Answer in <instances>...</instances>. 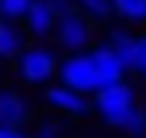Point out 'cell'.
<instances>
[{
	"label": "cell",
	"instance_id": "1",
	"mask_svg": "<svg viewBox=\"0 0 146 138\" xmlns=\"http://www.w3.org/2000/svg\"><path fill=\"white\" fill-rule=\"evenodd\" d=\"M92 111H96V119H100L104 127H111V131H119V123H123V115L131 108H139V92H135V85L131 81H115V85H104V88H96L92 96Z\"/></svg>",
	"mask_w": 146,
	"mask_h": 138
},
{
	"label": "cell",
	"instance_id": "2",
	"mask_svg": "<svg viewBox=\"0 0 146 138\" xmlns=\"http://www.w3.org/2000/svg\"><path fill=\"white\" fill-rule=\"evenodd\" d=\"M12 65H15V77H19L23 85H42L46 88L58 77V54H54L50 46H42V42H27Z\"/></svg>",
	"mask_w": 146,
	"mask_h": 138
},
{
	"label": "cell",
	"instance_id": "3",
	"mask_svg": "<svg viewBox=\"0 0 146 138\" xmlns=\"http://www.w3.org/2000/svg\"><path fill=\"white\" fill-rule=\"evenodd\" d=\"M50 38L58 42L62 54H81V50H88V46H92V23H88L85 15L73 8V12L58 15V23H54Z\"/></svg>",
	"mask_w": 146,
	"mask_h": 138
},
{
	"label": "cell",
	"instance_id": "4",
	"mask_svg": "<svg viewBox=\"0 0 146 138\" xmlns=\"http://www.w3.org/2000/svg\"><path fill=\"white\" fill-rule=\"evenodd\" d=\"M58 77H62V85H66V88L85 92V96H92L96 88H100L88 50H81V54H62V61H58Z\"/></svg>",
	"mask_w": 146,
	"mask_h": 138
},
{
	"label": "cell",
	"instance_id": "5",
	"mask_svg": "<svg viewBox=\"0 0 146 138\" xmlns=\"http://www.w3.org/2000/svg\"><path fill=\"white\" fill-rule=\"evenodd\" d=\"M42 104L54 111V115H66V119H85V115H92V100H88L85 92L66 88V85H46Z\"/></svg>",
	"mask_w": 146,
	"mask_h": 138
},
{
	"label": "cell",
	"instance_id": "6",
	"mask_svg": "<svg viewBox=\"0 0 146 138\" xmlns=\"http://www.w3.org/2000/svg\"><path fill=\"white\" fill-rule=\"evenodd\" d=\"M54 23H58V12H54L50 0H31V8H27V15L19 19V27H23L27 38H50Z\"/></svg>",
	"mask_w": 146,
	"mask_h": 138
},
{
	"label": "cell",
	"instance_id": "7",
	"mask_svg": "<svg viewBox=\"0 0 146 138\" xmlns=\"http://www.w3.org/2000/svg\"><path fill=\"white\" fill-rule=\"evenodd\" d=\"M31 104L15 88H0V127H27Z\"/></svg>",
	"mask_w": 146,
	"mask_h": 138
},
{
	"label": "cell",
	"instance_id": "8",
	"mask_svg": "<svg viewBox=\"0 0 146 138\" xmlns=\"http://www.w3.org/2000/svg\"><path fill=\"white\" fill-rule=\"evenodd\" d=\"M88 58H92V69H96L100 88H104V85H115V81H123V77H127L123 65H119V58L108 50V46H88Z\"/></svg>",
	"mask_w": 146,
	"mask_h": 138
},
{
	"label": "cell",
	"instance_id": "9",
	"mask_svg": "<svg viewBox=\"0 0 146 138\" xmlns=\"http://www.w3.org/2000/svg\"><path fill=\"white\" fill-rule=\"evenodd\" d=\"M23 46H27L23 27H19V23H4V19H0V61H15Z\"/></svg>",
	"mask_w": 146,
	"mask_h": 138
},
{
	"label": "cell",
	"instance_id": "10",
	"mask_svg": "<svg viewBox=\"0 0 146 138\" xmlns=\"http://www.w3.org/2000/svg\"><path fill=\"white\" fill-rule=\"evenodd\" d=\"M111 19L123 27H146V0H111Z\"/></svg>",
	"mask_w": 146,
	"mask_h": 138
},
{
	"label": "cell",
	"instance_id": "11",
	"mask_svg": "<svg viewBox=\"0 0 146 138\" xmlns=\"http://www.w3.org/2000/svg\"><path fill=\"white\" fill-rule=\"evenodd\" d=\"M73 8H77V12L92 23V27L111 19V0H73Z\"/></svg>",
	"mask_w": 146,
	"mask_h": 138
},
{
	"label": "cell",
	"instance_id": "12",
	"mask_svg": "<svg viewBox=\"0 0 146 138\" xmlns=\"http://www.w3.org/2000/svg\"><path fill=\"white\" fill-rule=\"evenodd\" d=\"M119 131H123V138H146V111H142V104H139V108H131V111L123 115Z\"/></svg>",
	"mask_w": 146,
	"mask_h": 138
},
{
	"label": "cell",
	"instance_id": "13",
	"mask_svg": "<svg viewBox=\"0 0 146 138\" xmlns=\"http://www.w3.org/2000/svg\"><path fill=\"white\" fill-rule=\"evenodd\" d=\"M31 138H66V127H62L58 115H46V119L35 123V134H31Z\"/></svg>",
	"mask_w": 146,
	"mask_h": 138
},
{
	"label": "cell",
	"instance_id": "14",
	"mask_svg": "<svg viewBox=\"0 0 146 138\" xmlns=\"http://www.w3.org/2000/svg\"><path fill=\"white\" fill-rule=\"evenodd\" d=\"M31 0H0V19L4 23H19L23 15H27Z\"/></svg>",
	"mask_w": 146,
	"mask_h": 138
},
{
	"label": "cell",
	"instance_id": "15",
	"mask_svg": "<svg viewBox=\"0 0 146 138\" xmlns=\"http://www.w3.org/2000/svg\"><path fill=\"white\" fill-rule=\"evenodd\" d=\"M135 73L146 81V35H139V61H135Z\"/></svg>",
	"mask_w": 146,
	"mask_h": 138
},
{
	"label": "cell",
	"instance_id": "16",
	"mask_svg": "<svg viewBox=\"0 0 146 138\" xmlns=\"http://www.w3.org/2000/svg\"><path fill=\"white\" fill-rule=\"evenodd\" d=\"M0 138H31L23 127H0Z\"/></svg>",
	"mask_w": 146,
	"mask_h": 138
},
{
	"label": "cell",
	"instance_id": "17",
	"mask_svg": "<svg viewBox=\"0 0 146 138\" xmlns=\"http://www.w3.org/2000/svg\"><path fill=\"white\" fill-rule=\"evenodd\" d=\"M50 4H54V12H58V15H66V12H73V0H50Z\"/></svg>",
	"mask_w": 146,
	"mask_h": 138
},
{
	"label": "cell",
	"instance_id": "18",
	"mask_svg": "<svg viewBox=\"0 0 146 138\" xmlns=\"http://www.w3.org/2000/svg\"><path fill=\"white\" fill-rule=\"evenodd\" d=\"M142 111H146V104H142Z\"/></svg>",
	"mask_w": 146,
	"mask_h": 138
}]
</instances>
